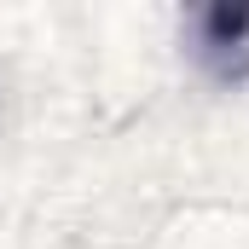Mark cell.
<instances>
[{
    "mask_svg": "<svg viewBox=\"0 0 249 249\" xmlns=\"http://www.w3.org/2000/svg\"><path fill=\"white\" fill-rule=\"evenodd\" d=\"M191 53L220 87H249V6L214 0L191 12Z\"/></svg>",
    "mask_w": 249,
    "mask_h": 249,
    "instance_id": "6da1fadb",
    "label": "cell"
}]
</instances>
